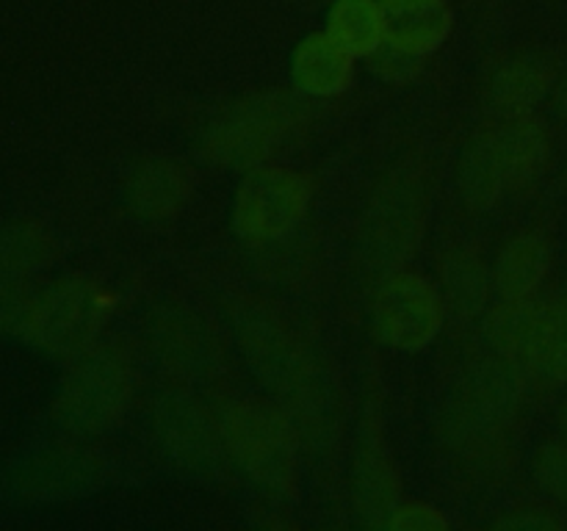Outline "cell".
<instances>
[{
    "label": "cell",
    "mask_w": 567,
    "mask_h": 531,
    "mask_svg": "<svg viewBox=\"0 0 567 531\" xmlns=\"http://www.w3.org/2000/svg\"><path fill=\"white\" fill-rule=\"evenodd\" d=\"M524 368L546 385L567 382V302H546Z\"/></svg>",
    "instance_id": "cell-25"
},
{
    "label": "cell",
    "mask_w": 567,
    "mask_h": 531,
    "mask_svg": "<svg viewBox=\"0 0 567 531\" xmlns=\"http://www.w3.org/2000/svg\"><path fill=\"white\" fill-rule=\"evenodd\" d=\"M150 346L175 374L188 379H208L219 368V348L214 335L181 304H164L150 313Z\"/></svg>",
    "instance_id": "cell-12"
},
{
    "label": "cell",
    "mask_w": 567,
    "mask_h": 531,
    "mask_svg": "<svg viewBox=\"0 0 567 531\" xmlns=\"http://www.w3.org/2000/svg\"><path fill=\"white\" fill-rule=\"evenodd\" d=\"M546 302H532V299H507V304L493 310L485 321V335L498 354L518 360L520 365L529 357V348L535 343L537 326H540Z\"/></svg>",
    "instance_id": "cell-23"
},
{
    "label": "cell",
    "mask_w": 567,
    "mask_h": 531,
    "mask_svg": "<svg viewBox=\"0 0 567 531\" xmlns=\"http://www.w3.org/2000/svg\"><path fill=\"white\" fill-rule=\"evenodd\" d=\"M385 20V44L419 55L441 48L452 31V9L446 0H380Z\"/></svg>",
    "instance_id": "cell-14"
},
{
    "label": "cell",
    "mask_w": 567,
    "mask_h": 531,
    "mask_svg": "<svg viewBox=\"0 0 567 531\" xmlns=\"http://www.w3.org/2000/svg\"><path fill=\"white\" fill-rule=\"evenodd\" d=\"M457 183L460 194L471 208H491L507 191L509 180L502 164V153H498L496 133L485 131L471 138L468 147L460 155Z\"/></svg>",
    "instance_id": "cell-18"
},
{
    "label": "cell",
    "mask_w": 567,
    "mask_h": 531,
    "mask_svg": "<svg viewBox=\"0 0 567 531\" xmlns=\"http://www.w3.org/2000/svg\"><path fill=\"white\" fill-rule=\"evenodd\" d=\"M551 252L546 238L537 232H524L504 243L493 269V285L502 299H529L546 277Z\"/></svg>",
    "instance_id": "cell-19"
},
{
    "label": "cell",
    "mask_w": 567,
    "mask_h": 531,
    "mask_svg": "<svg viewBox=\"0 0 567 531\" xmlns=\"http://www.w3.org/2000/svg\"><path fill=\"white\" fill-rule=\"evenodd\" d=\"M354 512L369 525H388L399 507V473L380 424L365 420L352 465Z\"/></svg>",
    "instance_id": "cell-13"
},
{
    "label": "cell",
    "mask_w": 567,
    "mask_h": 531,
    "mask_svg": "<svg viewBox=\"0 0 567 531\" xmlns=\"http://www.w3.org/2000/svg\"><path fill=\"white\" fill-rule=\"evenodd\" d=\"M291 75L299 92L310 97H332L352 81V55L330 33H310L293 50Z\"/></svg>",
    "instance_id": "cell-16"
},
{
    "label": "cell",
    "mask_w": 567,
    "mask_h": 531,
    "mask_svg": "<svg viewBox=\"0 0 567 531\" xmlns=\"http://www.w3.org/2000/svg\"><path fill=\"white\" fill-rule=\"evenodd\" d=\"M426 188L415 169L391 171L371 194L358 230L360 269L388 277L402 269L424 232Z\"/></svg>",
    "instance_id": "cell-4"
},
{
    "label": "cell",
    "mask_w": 567,
    "mask_h": 531,
    "mask_svg": "<svg viewBox=\"0 0 567 531\" xmlns=\"http://www.w3.org/2000/svg\"><path fill=\"white\" fill-rule=\"evenodd\" d=\"M371 70L385 77V81L404 83L421 70V59L419 55L402 53V50L391 48V44H382L377 53H371Z\"/></svg>",
    "instance_id": "cell-28"
},
{
    "label": "cell",
    "mask_w": 567,
    "mask_h": 531,
    "mask_svg": "<svg viewBox=\"0 0 567 531\" xmlns=\"http://www.w3.org/2000/svg\"><path fill=\"white\" fill-rule=\"evenodd\" d=\"M496 133L498 153H502L504 171H507L509 188L532 180L540 171L543 160L548 155L546 127L537 119L526 116H513L502 127H493Z\"/></svg>",
    "instance_id": "cell-21"
},
{
    "label": "cell",
    "mask_w": 567,
    "mask_h": 531,
    "mask_svg": "<svg viewBox=\"0 0 567 531\" xmlns=\"http://www.w3.org/2000/svg\"><path fill=\"white\" fill-rule=\"evenodd\" d=\"M559 420H563V431H565V440H567V404L563 407V418Z\"/></svg>",
    "instance_id": "cell-32"
},
{
    "label": "cell",
    "mask_w": 567,
    "mask_h": 531,
    "mask_svg": "<svg viewBox=\"0 0 567 531\" xmlns=\"http://www.w3.org/2000/svg\"><path fill=\"white\" fill-rule=\"evenodd\" d=\"M371 321L385 346L396 352H421L441 332L443 299L426 277L399 269L382 277Z\"/></svg>",
    "instance_id": "cell-8"
},
{
    "label": "cell",
    "mask_w": 567,
    "mask_h": 531,
    "mask_svg": "<svg viewBox=\"0 0 567 531\" xmlns=\"http://www.w3.org/2000/svg\"><path fill=\"white\" fill-rule=\"evenodd\" d=\"M446 518L441 509L430 507V503H408V507H396V512L388 520V529L399 531H437L446 529Z\"/></svg>",
    "instance_id": "cell-29"
},
{
    "label": "cell",
    "mask_w": 567,
    "mask_h": 531,
    "mask_svg": "<svg viewBox=\"0 0 567 531\" xmlns=\"http://www.w3.org/2000/svg\"><path fill=\"white\" fill-rule=\"evenodd\" d=\"M105 319V299L83 277H61L33 293L20 335L55 360H75L94 346Z\"/></svg>",
    "instance_id": "cell-7"
},
{
    "label": "cell",
    "mask_w": 567,
    "mask_h": 531,
    "mask_svg": "<svg viewBox=\"0 0 567 531\" xmlns=\"http://www.w3.org/2000/svg\"><path fill=\"white\" fill-rule=\"evenodd\" d=\"M524 365L507 354L480 357L460 371L441 413V431L452 446H485L524 402Z\"/></svg>",
    "instance_id": "cell-3"
},
{
    "label": "cell",
    "mask_w": 567,
    "mask_h": 531,
    "mask_svg": "<svg viewBox=\"0 0 567 531\" xmlns=\"http://www.w3.org/2000/svg\"><path fill=\"white\" fill-rule=\"evenodd\" d=\"M55 258V238L33 219L0 221V277L31 280Z\"/></svg>",
    "instance_id": "cell-20"
},
{
    "label": "cell",
    "mask_w": 567,
    "mask_h": 531,
    "mask_svg": "<svg viewBox=\"0 0 567 531\" xmlns=\"http://www.w3.org/2000/svg\"><path fill=\"white\" fill-rule=\"evenodd\" d=\"M221 442L244 473L275 496H288L297 481V426L266 402H233L219 418Z\"/></svg>",
    "instance_id": "cell-5"
},
{
    "label": "cell",
    "mask_w": 567,
    "mask_h": 531,
    "mask_svg": "<svg viewBox=\"0 0 567 531\" xmlns=\"http://www.w3.org/2000/svg\"><path fill=\"white\" fill-rule=\"evenodd\" d=\"M103 481V459L83 446L28 454L9 470V490L22 501L48 503L86 496Z\"/></svg>",
    "instance_id": "cell-10"
},
{
    "label": "cell",
    "mask_w": 567,
    "mask_h": 531,
    "mask_svg": "<svg viewBox=\"0 0 567 531\" xmlns=\"http://www.w3.org/2000/svg\"><path fill=\"white\" fill-rule=\"evenodd\" d=\"M125 197L133 214L142 219H169L192 197V175L177 160L150 158L133 169Z\"/></svg>",
    "instance_id": "cell-15"
},
{
    "label": "cell",
    "mask_w": 567,
    "mask_h": 531,
    "mask_svg": "<svg viewBox=\"0 0 567 531\" xmlns=\"http://www.w3.org/2000/svg\"><path fill=\"white\" fill-rule=\"evenodd\" d=\"M133 393V371L116 346H92L72 360L53 402V420L75 437L114 426Z\"/></svg>",
    "instance_id": "cell-6"
},
{
    "label": "cell",
    "mask_w": 567,
    "mask_h": 531,
    "mask_svg": "<svg viewBox=\"0 0 567 531\" xmlns=\"http://www.w3.org/2000/svg\"><path fill=\"white\" fill-rule=\"evenodd\" d=\"M496 525L498 529H557V525H563V520L548 512H540V509H518L515 514L498 520Z\"/></svg>",
    "instance_id": "cell-30"
},
{
    "label": "cell",
    "mask_w": 567,
    "mask_h": 531,
    "mask_svg": "<svg viewBox=\"0 0 567 531\" xmlns=\"http://www.w3.org/2000/svg\"><path fill=\"white\" fill-rule=\"evenodd\" d=\"M443 293L446 302L460 319H471V315L482 313L491 293V277H487L485 260L474 252V249H454L443 260Z\"/></svg>",
    "instance_id": "cell-24"
},
{
    "label": "cell",
    "mask_w": 567,
    "mask_h": 531,
    "mask_svg": "<svg viewBox=\"0 0 567 531\" xmlns=\"http://www.w3.org/2000/svg\"><path fill=\"white\" fill-rule=\"evenodd\" d=\"M310 186L291 169H252L233 199V227L247 241H275L302 221Z\"/></svg>",
    "instance_id": "cell-9"
},
{
    "label": "cell",
    "mask_w": 567,
    "mask_h": 531,
    "mask_svg": "<svg viewBox=\"0 0 567 531\" xmlns=\"http://www.w3.org/2000/svg\"><path fill=\"white\" fill-rule=\"evenodd\" d=\"M230 315L244 360L260 385L282 404L299 435L316 448L332 446L341 426V402L319 354L266 304L238 299Z\"/></svg>",
    "instance_id": "cell-1"
},
{
    "label": "cell",
    "mask_w": 567,
    "mask_h": 531,
    "mask_svg": "<svg viewBox=\"0 0 567 531\" xmlns=\"http://www.w3.org/2000/svg\"><path fill=\"white\" fill-rule=\"evenodd\" d=\"M551 88V70L535 55H518L498 66L487 86V100L502 116H526Z\"/></svg>",
    "instance_id": "cell-17"
},
{
    "label": "cell",
    "mask_w": 567,
    "mask_h": 531,
    "mask_svg": "<svg viewBox=\"0 0 567 531\" xmlns=\"http://www.w3.org/2000/svg\"><path fill=\"white\" fill-rule=\"evenodd\" d=\"M31 280L0 277V335H20L33 302Z\"/></svg>",
    "instance_id": "cell-26"
},
{
    "label": "cell",
    "mask_w": 567,
    "mask_h": 531,
    "mask_svg": "<svg viewBox=\"0 0 567 531\" xmlns=\"http://www.w3.org/2000/svg\"><path fill=\"white\" fill-rule=\"evenodd\" d=\"M327 33L349 55H371L385 44L380 0H336L327 14Z\"/></svg>",
    "instance_id": "cell-22"
},
{
    "label": "cell",
    "mask_w": 567,
    "mask_h": 531,
    "mask_svg": "<svg viewBox=\"0 0 567 531\" xmlns=\"http://www.w3.org/2000/svg\"><path fill=\"white\" fill-rule=\"evenodd\" d=\"M535 479L546 496L567 501V442H546L537 451Z\"/></svg>",
    "instance_id": "cell-27"
},
{
    "label": "cell",
    "mask_w": 567,
    "mask_h": 531,
    "mask_svg": "<svg viewBox=\"0 0 567 531\" xmlns=\"http://www.w3.org/2000/svg\"><path fill=\"white\" fill-rule=\"evenodd\" d=\"M153 429L172 462L188 470H210L225 446L219 426L183 387L161 393L153 407Z\"/></svg>",
    "instance_id": "cell-11"
},
{
    "label": "cell",
    "mask_w": 567,
    "mask_h": 531,
    "mask_svg": "<svg viewBox=\"0 0 567 531\" xmlns=\"http://www.w3.org/2000/svg\"><path fill=\"white\" fill-rule=\"evenodd\" d=\"M308 105L282 88L255 92L221 108L199 136L205 160L230 169H258L305 122Z\"/></svg>",
    "instance_id": "cell-2"
},
{
    "label": "cell",
    "mask_w": 567,
    "mask_h": 531,
    "mask_svg": "<svg viewBox=\"0 0 567 531\" xmlns=\"http://www.w3.org/2000/svg\"><path fill=\"white\" fill-rule=\"evenodd\" d=\"M557 103H559V108H563V114H567V75H565L563 86H559V94H557Z\"/></svg>",
    "instance_id": "cell-31"
}]
</instances>
